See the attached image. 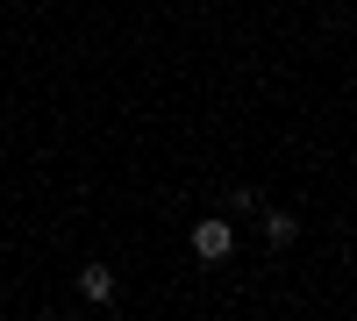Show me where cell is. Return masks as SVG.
I'll use <instances>...</instances> for the list:
<instances>
[{"label":"cell","instance_id":"obj_1","mask_svg":"<svg viewBox=\"0 0 357 321\" xmlns=\"http://www.w3.org/2000/svg\"><path fill=\"white\" fill-rule=\"evenodd\" d=\"M229 250H236V228H229L222 214H207V221H193V257H200V265H222Z\"/></svg>","mask_w":357,"mask_h":321},{"label":"cell","instance_id":"obj_2","mask_svg":"<svg viewBox=\"0 0 357 321\" xmlns=\"http://www.w3.org/2000/svg\"><path fill=\"white\" fill-rule=\"evenodd\" d=\"M79 293L93 300V307H107V300H114V272H100V265H86V272H79Z\"/></svg>","mask_w":357,"mask_h":321},{"label":"cell","instance_id":"obj_3","mask_svg":"<svg viewBox=\"0 0 357 321\" xmlns=\"http://www.w3.org/2000/svg\"><path fill=\"white\" fill-rule=\"evenodd\" d=\"M264 236H272V250H286L293 236H301V221H293V214H264Z\"/></svg>","mask_w":357,"mask_h":321}]
</instances>
